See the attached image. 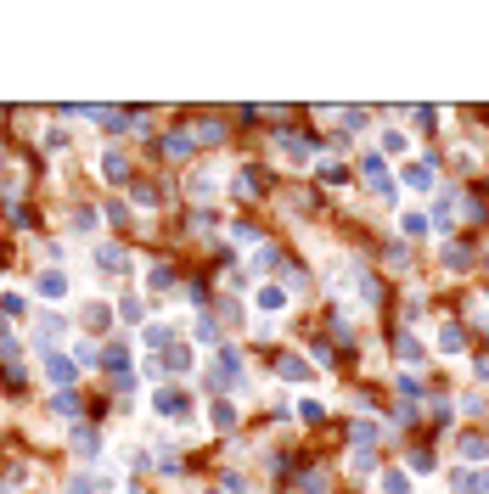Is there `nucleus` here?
<instances>
[{"label":"nucleus","instance_id":"nucleus-24","mask_svg":"<svg viewBox=\"0 0 489 494\" xmlns=\"http://www.w3.org/2000/svg\"><path fill=\"white\" fill-rule=\"evenodd\" d=\"M118 315H124L130 326H141V321H147V304H141V298H124V304H118Z\"/></svg>","mask_w":489,"mask_h":494},{"label":"nucleus","instance_id":"nucleus-4","mask_svg":"<svg viewBox=\"0 0 489 494\" xmlns=\"http://www.w3.org/2000/svg\"><path fill=\"white\" fill-rule=\"evenodd\" d=\"M101 174H107L113 185H118V180H130V158H124L118 147H107V152H101Z\"/></svg>","mask_w":489,"mask_h":494},{"label":"nucleus","instance_id":"nucleus-8","mask_svg":"<svg viewBox=\"0 0 489 494\" xmlns=\"http://www.w3.org/2000/svg\"><path fill=\"white\" fill-rule=\"evenodd\" d=\"M253 304H259L264 315H281V304H287V292H281V287H259V298H253Z\"/></svg>","mask_w":489,"mask_h":494},{"label":"nucleus","instance_id":"nucleus-29","mask_svg":"<svg viewBox=\"0 0 489 494\" xmlns=\"http://www.w3.org/2000/svg\"><path fill=\"white\" fill-rule=\"evenodd\" d=\"M0 321H23V298H17V292L0 298Z\"/></svg>","mask_w":489,"mask_h":494},{"label":"nucleus","instance_id":"nucleus-26","mask_svg":"<svg viewBox=\"0 0 489 494\" xmlns=\"http://www.w3.org/2000/svg\"><path fill=\"white\" fill-rule=\"evenodd\" d=\"M74 365H101V348L96 343H74Z\"/></svg>","mask_w":489,"mask_h":494},{"label":"nucleus","instance_id":"nucleus-15","mask_svg":"<svg viewBox=\"0 0 489 494\" xmlns=\"http://www.w3.org/2000/svg\"><path fill=\"white\" fill-rule=\"evenodd\" d=\"M51 410H57V415H79V394L57 388V394H51Z\"/></svg>","mask_w":489,"mask_h":494},{"label":"nucleus","instance_id":"nucleus-20","mask_svg":"<svg viewBox=\"0 0 489 494\" xmlns=\"http://www.w3.org/2000/svg\"><path fill=\"white\" fill-rule=\"evenodd\" d=\"M383 494H410V472H400V466L383 472Z\"/></svg>","mask_w":489,"mask_h":494},{"label":"nucleus","instance_id":"nucleus-5","mask_svg":"<svg viewBox=\"0 0 489 494\" xmlns=\"http://www.w3.org/2000/svg\"><path fill=\"white\" fill-rule=\"evenodd\" d=\"M394 354H400L405 365H422V360H427V354H422V343H416L410 331H400V337H394Z\"/></svg>","mask_w":489,"mask_h":494},{"label":"nucleus","instance_id":"nucleus-39","mask_svg":"<svg viewBox=\"0 0 489 494\" xmlns=\"http://www.w3.org/2000/svg\"><path fill=\"white\" fill-rule=\"evenodd\" d=\"M6 494H11V489H6Z\"/></svg>","mask_w":489,"mask_h":494},{"label":"nucleus","instance_id":"nucleus-6","mask_svg":"<svg viewBox=\"0 0 489 494\" xmlns=\"http://www.w3.org/2000/svg\"><path fill=\"white\" fill-rule=\"evenodd\" d=\"M101 365L124 377V371H130V348H124V343H107V348H101Z\"/></svg>","mask_w":489,"mask_h":494},{"label":"nucleus","instance_id":"nucleus-7","mask_svg":"<svg viewBox=\"0 0 489 494\" xmlns=\"http://www.w3.org/2000/svg\"><path fill=\"white\" fill-rule=\"evenodd\" d=\"M433 225H439V231H450V225H456V197H450V191L433 202Z\"/></svg>","mask_w":489,"mask_h":494},{"label":"nucleus","instance_id":"nucleus-30","mask_svg":"<svg viewBox=\"0 0 489 494\" xmlns=\"http://www.w3.org/2000/svg\"><path fill=\"white\" fill-rule=\"evenodd\" d=\"M191 141H203V147H214V141H225V130H220V124H197V135H191Z\"/></svg>","mask_w":489,"mask_h":494},{"label":"nucleus","instance_id":"nucleus-31","mask_svg":"<svg viewBox=\"0 0 489 494\" xmlns=\"http://www.w3.org/2000/svg\"><path fill=\"white\" fill-rule=\"evenodd\" d=\"M439 348L456 354V348H461V326H444V331H439Z\"/></svg>","mask_w":489,"mask_h":494},{"label":"nucleus","instance_id":"nucleus-37","mask_svg":"<svg viewBox=\"0 0 489 494\" xmlns=\"http://www.w3.org/2000/svg\"><path fill=\"white\" fill-rule=\"evenodd\" d=\"M197 337H203V343H214V337H220V321H208V315H203V321H197Z\"/></svg>","mask_w":489,"mask_h":494},{"label":"nucleus","instance_id":"nucleus-14","mask_svg":"<svg viewBox=\"0 0 489 494\" xmlns=\"http://www.w3.org/2000/svg\"><path fill=\"white\" fill-rule=\"evenodd\" d=\"M461 455H467V461H484V455H489V438H484V432H467V438H461Z\"/></svg>","mask_w":489,"mask_h":494},{"label":"nucleus","instance_id":"nucleus-18","mask_svg":"<svg viewBox=\"0 0 489 494\" xmlns=\"http://www.w3.org/2000/svg\"><path fill=\"white\" fill-rule=\"evenodd\" d=\"M281 377H287V382H304V377H310V360L287 354V360H281Z\"/></svg>","mask_w":489,"mask_h":494},{"label":"nucleus","instance_id":"nucleus-35","mask_svg":"<svg viewBox=\"0 0 489 494\" xmlns=\"http://www.w3.org/2000/svg\"><path fill=\"white\" fill-rule=\"evenodd\" d=\"M152 287H158V292H163V287H174V270H169V264H152Z\"/></svg>","mask_w":489,"mask_h":494},{"label":"nucleus","instance_id":"nucleus-3","mask_svg":"<svg viewBox=\"0 0 489 494\" xmlns=\"http://www.w3.org/2000/svg\"><path fill=\"white\" fill-rule=\"evenodd\" d=\"M68 444H74V455H79V461H101V432H96V427H74V432H68Z\"/></svg>","mask_w":489,"mask_h":494},{"label":"nucleus","instance_id":"nucleus-10","mask_svg":"<svg viewBox=\"0 0 489 494\" xmlns=\"http://www.w3.org/2000/svg\"><path fill=\"white\" fill-rule=\"evenodd\" d=\"M40 292H45V298H62V292H68V275H62V270H45V275H40Z\"/></svg>","mask_w":489,"mask_h":494},{"label":"nucleus","instance_id":"nucleus-36","mask_svg":"<svg viewBox=\"0 0 489 494\" xmlns=\"http://www.w3.org/2000/svg\"><path fill=\"white\" fill-rule=\"evenodd\" d=\"M298 415H304V421H321L326 410H321V399H298Z\"/></svg>","mask_w":489,"mask_h":494},{"label":"nucleus","instance_id":"nucleus-2","mask_svg":"<svg viewBox=\"0 0 489 494\" xmlns=\"http://www.w3.org/2000/svg\"><path fill=\"white\" fill-rule=\"evenodd\" d=\"M237 377H242L237 354H231V348H220V354H214V365H208V388H214V394H220V388H237Z\"/></svg>","mask_w":489,"mask_h":494},{"label":"nucleus","instance_id":"nucleus-11","mask_svg":"<svg viewBox=\"0 0 489 494\" xmlns=\"http://www.w3.org/2000/svg\"><path fill=\"white\" fill-rule=\"evenodd\" d=\"M96 258H101V270H107V275H118V270H124V247H96Z\"/></svg>","mask_w":489,"mask_h":494},{"label":"nucleus","instance_id":"nucleus-27","mask_svg":"<svg viewBox=\"0 0 489 494\" xmlns=\"http://www.w3.org/2000/svg\"><path fill=\"white\" fill-rule=\"evenodd\" d=\"M237 191H242V197H259V191H264V180H259V168H242V180H237Z\"/></svg>","mask_w":489,"mask_h":494},{"label":"nucleus","instance_id":"nucleus-19","mask_svg":"<svg viewBox=\"0 0 489 494\" xmlns=\"http://www.w3.org/2000/svg\"><path fill=\"white\" fill-rule=\"evenodd\" d=\"M349 438H354V444H360V449H371V444H377V438H383V432H377V427H371V421H354V427H349Z\"/></svg>","mask_w":489,"mask_h":494},{"label":"nucleus","instance_id":"nucleus-28","mask_svg":"<svg viewBox=\"0 0 489 494\" xmlns=\"http://www.w3.org/2000/svg\"><path fill=\"white\" fill-rule=\"evenodd\" d=\"M163 152H169V158H186V152H191V135H163Z\"/></svg>","mask_w":489,"mask_h":494},{"label":"nucleus","instance_id":"nucleus-9","mask_svg":"<svg viewBox=\"0 0 489 494\" xmlns=\"http://www.w3.org/2000/svg\"><path fill=\"white\" fill-rule=\"evenodd\" d=\"M158 365H163V371H191V348H186V343H174V348L163 354Z\"/></svg>","mask_w":489,"mask_h":494},{"label":"nucleus","instance_id":"nucleus-13","mask_svg":"<svg viewBox=\"0 0 489 494\" xmlns=\"http://www.w3.org/2000/svg\"><path fill=\"white\" fill-rule=\"evenodd\" d=\"M467 264H473L467 247H461V242H444V270H467Z\"/></svg>","mask_w":489,"mask_h":494},{"label":"nucleus","instance_id":"nucleus-25","mask_svg":"<svg viewBox=\"0 0 489 494\" xmlns=\"http://www.w3.org/2000/svg\"><path fill=\"white\" fill-rule=\"evenodd\" d=\"M62 337V315H40V343H57Z\"/></svg>","mask_w":489,"mask_h":494},{"label":"nucleus","instance_id":"nucleus-16","mask_svg":"<svg viewBox=\"0 0 489 494\" xmlns=\"http://www.w3.org/2000/svg\"><path fill=\"white\" fill-rule=\"evenodd\" d=\"M405 185H416V191H433V168H427V163H410V168H405Z\"/></svg>","mask_w":489,"mask_h":494},{"label":"nucleus","instance_id":"nucleus-1","mask_svg":"<svg viewBox=\"0 0 489 494\" xmlns=\"http://www.w3.org/2000/svg\"><path fill=\"white\" fill-rule=\"evenodd\" d=\"M152 410H158L163 421H186V415H191V394L169 382V388H158V394H152Z\"/></svg>","mask_w":489,"mask_h":494},{"label":"nucleus","instance_id":"nucleus-34","mask_svg":"<svg viewBox=\"0 0 489 494\" xmlns=\"http://www.w3.org/2000/svg\"><path fill=\"white\" fill-rule=\"evenodd\" d=\"M298 494H326V478H321V472H310V478H298Z\"/></svg>","mask_w":489,"mask_h":494},{"label":"nucleus","instance_id":"nucleus-12","mask_svg":"<svg viewBox=\"0 0 489 494\" xmlns=\"http://www.w3.org/2000/svg\"><path fill=\"white\" fill-rule=\"evenodd\" d=\"M253 270H259V275H264V270H281V247H259V253H253Z\"/></svg>","mask_w":489,"mask_h":494},{"label":"nucleus","instance_id":"nucleus-21","mask_svg":"<svg viewBox=\"0 0 489 494\" xmlns=\"http://www.w3.org/2000/svg\"><path fill=\"white\" fill-rule=\"evenodd\" d=\"M147 343H152V348H174V343H180V337H174V326H147Z\"/></svg>","mask_w":489,"mask_h":494},{"label":"nucleus","instance_id":"nucleus-38","mask_svg":"<svg viewBox=\"0 0 489 494\" xmlns=\"http://www.w3.org/2000/svg\"><path fill=\"white\" fill-rule=\"evenodd\" d=\"M467 494H489V472H473V483H467Z\"/></svg>","mask_w":489,"mask_h":494},{"label":"nucleus","instance_id":"nucleus-17","mask_svg":"<svg viewBox=\"0 0 489 494\" xmlns=\"http://www.w3.org/2000/svg\"><path fill=\"white\" fill-rule=\"evenodd\" d=\"M45 377H51V382H68V377H74V360H57V354H45Z\"/></svg>","mask_w":489,"mask_h":494},{"label":"nucleus","instance_id":"nucleus-23","mask_svg":"<svg viewBox=\"0 0 489 494\" xmlns=\"http://www.w3.org/2000/svg\"><path fill=\"white\" fill-rule=\"evenodd\" d=\"M208 421H214V427H237V410H231L225 399H214V405H208Z\"/></svg>","mask_w":489,"mask_h":494},{"label":"nucleus","instance_id":"nucleus-22","mask_svg":"<svg viewBox=\"0 0 489 494\" xmlns=\"http://www.w3.org/2000/svg\"><path fill=\"white\" fill-rule=\"evenodd\" d=\"M107 321H113V315H107V304H96V298H90V304H84V326H90V331H101Z\"/></svg>","mask_w":489,"mask_h":494},{"label":"nucleus","instance_id":"nucleus-32","mask_svg":"<svg viewBox=\"0 0 489 494\" xmlns=\"http://www.w3.org/2000/svg\"><path fill=\"white\" fill-rule=\"evenodd\" d=\"M400 225H405V236H422L427 231V214H400Z\"/></svg>","mask_w":489,"mask_h":494},{"label":"nucleus","instance_id":"nucleus-33","mask_svg":"<svg viewBox=\"0 0 489 494\" xmlns=\"http://www.w3.org/2000/svg\"><path fill=\"white\" fill-rule=\"evenodd\" d=\"M74 231H79V236L96 231V208H79V214H74Z\"/></svg>","mask_w":489,"mask_h":494}]
</instances>
